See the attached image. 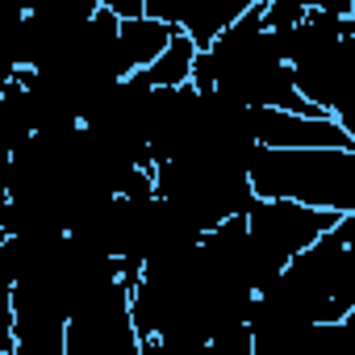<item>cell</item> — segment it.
I'll list each match as a JSON object with an SVG mask.
<instances>
[{"mask_svg": "<svg viewBox=\"0 0 355 355\" xmlns=\"http://www.w3.org/2000/svg\"><path fill=\"white\" fill-rule=\"evenodd\" d=\"M193 84L222 88L226 96H234L251 109H301V113L318 109L313 101L301 96L284 38H280V30L268 26L263 5L243 13L230 30H222L209 46H201Z\"/></svg>", "mask_w": 355, "mask_h": 355, "instance_id": "cell-1", "label": "cell"}, {"mask_svg": "<svg viewBox=\"0 0 355 355\" xmlns=\"http://www.w3.org/2000/svg\"><path fill=\"white\" fill-rule=\"evenodd\" d=\"M259 197H288L330 214H355V142L347 146H259L251 155Z\"/></svg>", "mask_w": 355, "mask_h": 355, "instance_id": "cell-2", "label": "cell"}, {"mask_svg": "<svg viewBox=\"0 0 355 355\" xmlns=\"http://www.w3.org/2000/svg\"><path fill=\"white\" fill-rule=\"evenodd\" d=\"M263 293L280 297L309 326L343 322L355 309V243L334 222L318 243H309L301 255H293L288 268Z\"/></svg>", "mask_w": 355, "mask_h": 355, "instance_id": "cell-3", "label": "cell"}, {"mask_svg": "<svg viewBox=\"0 0 355 355\" xmlns=\"http://www.w3.org/2000/svg\"><path fill=\"white\" fill-rule=\"evenodd\" d=\"M155 193L180 205L205 230H218L222 222L247 214L259 197L251 184V163L218 155H180L155 163Z\"/></svg>", "mask_w": 355, "mask_h": 355, "instance_id": "cell-4", "label": "cell"}, {"mask_svg": "<svg viewBox=\"0 0 355 355\" xmlns=\"http://www.w3.org/2000/svg\"><path fill=\"white\" fill-rule=\"evenodd\" d=\"M338 218L343 214L313 209V205H301V201H288V197H255L251 209H247L251 239H255L272 276H280L288 268V259L301 255L309 243H318Z\"/></svg>", "mask_w": 355, "mask_h": 355, "instance_id": "cell-5", "label": "cell"}, {"mask_svg": "<svg viewBox=\"0 0 355 355\" xmlns=\"http://www.w3.org/2000/svg\"><path fill=\"white\" fill-rule=\"evenodd\" d=\"M259 146H347L355 142L343 121L326 109L301 113V109H255Z\"/></svg>", "mask_w": 355, "mask_h": 355, "instance_id": "cell-6", "label": "cell"}, {"mask_svg": "<svg viewBox=\"0 0 355 355\" xmlns=\"http://www.w3.org/2000/svg\"><path fill=\"white\" fill-rule=\"evenodd\" d=\"M255 5H263V0H142V13L193 34L197 46H209L222 30H230Z\"/></svg>", "mask_w": 355, "mask_h": 355, "instance_id": "cell-7", "label": "cell"}, {"mask_svg": "<svg viewBox=\"0 0 355 355\" xmlns=\"http://www.w3.org/2000/svg\"><path fill=\"white\" fill-rule=\"evenodd\" d=\"M175 38V26L150 17V13H138V17H121V34H117V59H121V71L134 76L142 67H150Z\"/></svg>", "mask_w": 355, "mask_h": 355, "instance_id": "cell-8", "label": "cell"}, {"mask_svg": "<svg viewBox=\"0 0 355 355\" xmlns=\"http://www.w3.org/2000/svg\"><path fill=\"white\" fill-rule=\"evenodd\" d=\"M197 55H201L197 38H193V34H184V30H175L171 46H167L150 67H142V80H146V84H155V88H180V84H193Z\"/></svg>", "mask_w": 355, "mask_h": 355, "instance_id": "cell-9", "label": "cell"}, {"mask_svg": "<svg viewBox=\"0 0 355 355\" xmlns=\"http://www.w3.org/2000/svg\"><path fill=\"white\" fill-rule=\"evenodd\" d=\"M0 134H5V155L13 146H21L30 134H38L34 125V105H30V92L17 76L5 80V92H0Z\"/></svg>", "mask_w": 355, "mask_h": 355, "instance_id": "cell-10", "label": "cell"}, {"mask_svg": "<svg viewBox=\"0 0 355 355\" xmlns=\"http://www.w3.org/2000/svg\"><path fill=\"white\" fill-rule=\"evenodd\" d=\"M309 5L305 0H263V17L272 30H293L297 21H305Z\"/></svg>", "mask_w": 355, "mask_h": 355, "instance_id": "cell-11", "label": "cell"}, {"mask_svg": "<svg viewBox=\"0 0 355 355\" xmlns=\"http://www.w3.org/2000/svg\"><path fill=\"white\" fill-rule=\"evenodd\" d=\"M318 13H338V17H355V0H305Z\"/></svg>", "mask_w": 355, "mask_h": 355, "instance_id": "cell-12", "label": "cell"}, {"mask_svg": "<svg viewBox=\"0 0 355 355\" xmlns=\"http://www.w3.org/2000/svg\"><path fill=\"white\" fill-rule=\"evenodd\" d=\"M105 9H113V13H121V17H138L142 13V0H101Z\"/></svg>", "mask_w": 355, "mask_h": 355, "instance_id": "cell-13", "label": "cell"}, {"mask_svg": "<svg viewBox=\"0 0 355 355\" xmlns=\"http://www.w3.org/2000/svg\"><path fill=\"white\" fill-rule=\"evenodd\" d=\"M338 330H343V347H347V355H355V309L338 322Z\"/></svg>", "mask_w": 355, "mask_h": 355, "instance_id": "cell-14", "label": "cell"}, {"mask_svg": "<svg viewBox=\"0 0 355 355\" xmlns=\"http://www.w3.org/2000/svg\"><path fill=\"white\" fill-rule=\"evenodd\" d=\"M334 117H338V121H343V130H347V134L355 138V105H347V109H338Z\"/></svg>", "mask_w": 355, "mask_h": 355, "instance_id": "cell-15", "label": "cell"}]
</instances>
